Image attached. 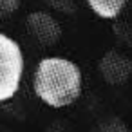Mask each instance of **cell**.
Here are the masks:
<instances>
[{"label":"cell","instance_id":"6da1fadb","mask_svg":"<svg viewBox=\"0 0 132 132\" xmlns=\"http://www.w3.org/2000/svg\"><path fill=\"white\" fill-rule=\"evenodd\" d=\"M35 92L49 107L63 109L81 94V71L67 58H44L35 72Z\"/></svg>","mask_w":132,"mask_h":132},{"label":"cell","instance_id":"7a4b0ae2","mask_svg":"<svg viewBox=\"0 0 132 132\" xmlns=\"http://www.w3.org/2000/svg\"><path fill=\"white\" fill-rule=\"evenodd\" d=\"M24 74V54L20 45L0 33V101L13 98Z\"/></svg>","mask_w":132,"mask_h":132},{"label":"cell","instance_id":"3957f363","mask_svg":"<svg viewBox=\"0 0 132 132\" xmlns=\"http://www.w3.org/2000/svg\"><path fill=\"white\" fill-rule=\"evenodd\" d=\"M26 27L27 33L42 45V47H53L58 44L62 36V27L58 20L45 13V11H35L26 18Z\"/></svg>","mask_w":132,"mask_h":132},{"label":"cell","instance_id":"277c9868","mask_svg":"<svg viewBox=\"0 0 132 132\" xmlns=\"http://www.w3.org/2000/svg\"><path fill=\"white\" fill-rule=\"evenodd\" d=\"M98 69H100L101 78L107 83L123 85L132 76V58H128L127 54H123L116 49H110L101 56Z\"/></svg>","mask_w":132,"mask_h":132},{"label":"cell","instance_id":"5b68a950","mask_svg":"<svg viewBox=\"0 0 132 132\" xmlns=\"http://www.w3.org/2000/svg\"><path fill=\"white\" fill-rule=\"evenodd\" d=\"M85 2L92 9V13L98 15L100 18L114 20L121 15L128 0H85Z\"/></svg>","mask_w":132,"mask_h":132},{"label":"cell","instance_id":"8992f818","mask_svg":"<svg viewBox=\"0 0 132 132\" xmlns=\"http://www.w3.org/2000/svg\"><path fill=\"white\" fill-rule=\"evenodd\" d=\"M94 132H132L127 123L118 118V116H107L103 119H100L94 127Z\"/></svg>","mask_w":132,"mask_h":132},{"label":"cell","instance_id":"52a82bcc","mask_svg":"<svg viewBox=\"0 0 132 132\" xmlns=\"http://www.w3.org/2000/svg\"><path fill=\"white\" fill-rule=\"evenodd\" d=\"M114 33H116L118 40H121L125 45L132 47V20L116 22L114 24Z\"/></svg>","mask_w":132,"mask_h":132},{"label":"cell","instance_id":"ba28073f","mask_svg":"<svg viewBox=\"0 0 132 132\" xmlns=\"http://www.w3.org/2000/svg\"><path fill=\"white\" fill-rule=\"evenodd\" d=\"M45 2L53 9H56L60 13H65V15H71V13L76 11V2L74 0H45Z\"/></svg>","mask_w":132,"mask_h":132},{"label":"cell","instance_id":"9c48e42d","mask_svg":"<svg viewBox=\"0 0 132 132\" xmlns=\"http://www.w3.org/2000/svg\"><path fill=\"white\" fill-rule=\"evenodd\" d=\"M20 7V0H0V18L11 16Z\"/></svg>","mask_w":132,"mask_h":132},{"label":"cell","instance_id":"30bf717a","mask_svg":"<svg viewBox=\"0 0 132 132\" xmlns=\"http://www.w3.org/2000/svg\"><path fill=\"white\" fill-rule=\"evenodd\" d=\"M45 132H74L69 125H65V123H53Z\"/></svg>","mask_w":132,"mask_h":132}]
</instances>
